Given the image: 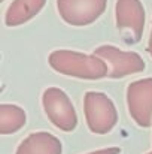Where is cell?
<instances>
[{
	"label": "cell",
	"mask_w": 152,
	"mask_h": 154,
	"mask_svg": "<svg viewBox=\"0 0 152 154\" xmlns=\"http://www.w3.org/2000/svg\"><path fill=\"white\" fill-rule=\"evenodd\" d=\"M42 106L52 126L63 132H72L78 126V114L67 96L58 87H48L42 94Z\"/></svg>",
	"instance_id": "cell-3"
},
{
	"label": "cell",
	"mask_w": 152,
	"mask_h": 154,
	"mask_svg": "<svg viewBox=\"0 0 152 154\" xmlns=\"http://www.w3.org/2000/svg\"><path fill=\"white\" fill-rule=\"evenodd\" d=\"M148 154H152V151H149V153H148Z\"/></svg>",
	"instance_id": "cell-13"
},
{
	"label": "cell",
	"mask_w": 152,
	"mask_h": 154,
	"mask_svg": "<svg viewBox=\"0 0 152 154\" xmlns=\"http://www.w3.org/2000/svg\"><path fill=\"white\" fill-rule=\"evenodd\" d=\"M93 54L101 58L109 66L107 76L112 79H119L128 75L140 73L146 67L145 60L137 52L122 51L113 45H100L94 50Z\"/></svg>",
	"instance_id": "cell-5"
},
{
	"label": "cell",
	"mask_w": 152,
	"mask_h": 154,
	"mask_svg": "<svg viewBox=\"0 0 152 154\" xmlns=\"http://www.w3.org/2000/svg\"><path fill=\"white\" fill-rule=\"evenodd\" d=\"M48 63L55 72L79 79L94 81L109 75V66L97 55L73 50L52 51L48 57Z\"/></svg>",
	"instance_id": "cell-1"
},
{
	"label": "cell",
	"mask_w": 152,
	"mask_h": 154,
	"mask_svg": "<svg viewBox=\"0 0 152 154\" xmlns=\"http://www.w3.org/2000/svg\"><path fill=\"white\" fill-rule=\"evenodd\" d=\"M148 52L152 57V29H151V35H149V41H148Z\"/></svg>",
	"instance_id": "cell-12"
},
{
	"label": "cell",
	"mask_w": 152,
	"mask_h": 154,
	"mask_svg": "<svg viewBox=\"0 0 152 154\" xmlns=\"http://www.w3.org/2000/svg\"><path fill=\"white\" fill-rule=\"evenodd\" d=\"M46 0H13L4 12V24L18 27L34 18L45 6Z\"/></svg>",
	"instance_id": "cell-9"
},
{
	"label": "cell",
	"mask_w": 152,
	"mask_h": 154,
	"mask_svg": "<svg viewBox=\"0 0 152 154\" xmlns=\"http://www.w3.org/2000/svg\"><path fill=\"white\" fill-rule=\"evenodd\" d=\"M27 115L25 111L13 103H1L0 105V133L10 135L21 130L25 126Z\"/></svg>",
	"instance_id": "cell-10"
},
{
	"label": "cell",
	"mask_w": 152,
	"mask_h": 154,
	"mask_svg": "<svg viewBox=\"0 0 152 154\" xmlns=\"http://www.w3.org/2000/svg\"><path fill=\"white\" fill-rule=\"evenodd\" d=\"M87 154H121V148L118 147H107V148H101V150H96Z\"/></svg>",
	"instance_id": "cell-11"
},
{
	"label": "cell",
	"mask_w": 152,
	"mask_h": 154,
	"mask_svg": "<svg viewBox=\"0 0 152 154\" xmlns=\"http://www.w3.org/2000/svg\"><path fill=\"white\" fill-rule=\"evenodd\" d=\"M61 141L49 132H34L24 138L15 154H61Z\"/></svg>",
	"instance_id": "cell-8"
},
{
	"label": "cell",
	"mask_w": 152,
	"mask_h": 154,
	"mask_svg": "<svg viewBox=\"0 0 152 154\" xmlns=\"http://www.w3.org/2000/svg\"><path fill=\"white\" fill-rule=\"evenodd\" d=\"M107 0H57L60 18L73 27H85L96 23L106 11Z\"/></svg>",
	"instance_id": "cell-6"
},
{
	"label": "cell",
	"mask_w": 152,
	"mask_h": 154,
	"mask_svg": "<svg viewBox=\"0 0 152 154\" xmlns=\"http://www.w3.org/2000/svg\"><path fill=\"white\" fill-rule=\"evenodd\" d=\"M127 108L134 123L140 127L152 124V78L137 79L127 87Z\"/></svg>",
	"instance_id": "cell-7"
},
{
	"label": "cell",
	"mask_w": 152,
	"mask_h": 154,
	"mask_svg": "<svg viewBox=\"0 0 152 154\" xmlns=\"http://www.w3.org/2000/svg\"><path fill=\"white\" fill-rule=\"evenodd\" d=\"M84 115L90 132L109 133L118 123V111L112 99L101 91H87L84 96Z\"/></svg>",
	"instance_id": "cell-2"
},
{
	"label": "cell",
	"mask_w": 152,
	"mask_h": 154,
	"mask_svg": "<svg viewBox=\"0 0 152 154\" xmlns=\"http://www.w3.org/2000/svg\"><path fill=\"white\" fill-rule=\"evenodd\" d=\"M116 29L125 44L133 45L142 39L145 29V8L140 0H116L115 3Z\"/></svg>",
	"instance_id": "cell-4"
}]
</instances>
